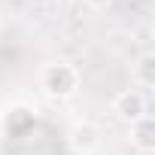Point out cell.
I'll list each match as a JSON object with an SVG mask.
<instances>
[{
  "mask_svg": "<svg viewBox=\"0 0 155 155\" xmlns=\"http://www.w3.org/2000/svg\"><path fill=\"white\" fill-rule=\"evenodd\" d=\"M79 82H82V76H79V70H76V64H70V61H49V64L40 67V88L52 101L76 97Z\"/></svg>",
  "mask_w": 155,
  "mask_h": 155,
  "instance_id": "obj_1",
  "label": "cell"
},
{
  "mask_svg": "<svg viewBox=\"0 0 155 155\" xmlns=\"http://www.w3.org/2000/svg\"><path fill=\"white\" fill-rule=\"evenodd\" d=\"M67 143H70V149L76 155H94L101 149V143H104V131H101L97 122L79 119V122H73V128L67 134Z\"/></svg>",
  "mask_w": 155,
  "mask_h": 155,
  "instance_id": "obj_2",
  "label": "cell"
},
{
  "mask_svg": "<svg viewBox=\"0 0 155 155\" xmlns=\"http://www.w3.org/2000/svg\"><path fill=\"white\" fill-rule=\"evenodd\" d=\"M113 113H116L119 122L134 125L143 116H149V101H146V94L140 88H125V91H119L113 97Z\"/></svg>",
  "mask_w": 155,
  "mask_h": 155,
  "instance_id": "obj_3",
  "label": "cell"
},
{
  "mask_svg": "<svg viewBox=\"0 0 155 155\" xmlns=\"http://www.w3.org/2000/svg\"><path fill=\"white\" fill-rule=\"evenodd\" d=\"M128 140H131V146H134L140 155L155 152V119H152V116H143L140 122L128 125Z\"/></svg>",
  "mask_w": 155,
  "mask_h": 155,
  "instance_id": "obj_4",
  "label": "cell"
},
{
  "mask_svg": "<svg viewBox=\"0 0 155 155\" xmlns=\"http://www.w3.org/2000/svg\"><path fill=\"white\" fill-rule=\"evenodd\" d=\"M131 79H134V85H140V88H152V85H155V55H152V52H143V55L131 64Z\"/></svg>",
  "mask_w": 155,
  "mask_h": 155,
  "instance_id": "obj_5",
  "label": "cell"
},
{
  "mask_svg": "<svg viewBox=\"0 0 155 155\" xmlns=\"http://www.w3.org/2000/svg\"><path fill=\"white\" fill-rule=\"evenodd\" d=\"M85 6L94 9V12H101V9H110L113 6V0H85Z\"/></svg>",
  "mask_w": 155,
  "mask_h": 155,
  "instance_id": "obj_6",
  "label": "cell"
}]
</instances>
